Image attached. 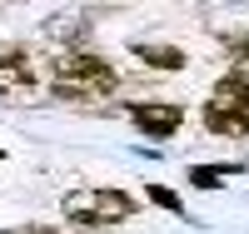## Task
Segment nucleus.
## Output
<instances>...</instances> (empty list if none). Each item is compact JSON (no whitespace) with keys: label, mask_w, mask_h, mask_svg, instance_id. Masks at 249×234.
I'll return each mask as SVG.
<instances>
[{"label":"nucleus","mask_w":249,"mask_h":234,"mask_svg":"<svg viewBox=\"0 0 249 234\" xmlns=\"http://www.w3.org/2000/svg\"><path fill=\"white\" fill-rule=\"evenodd\" d=\"M50 90L60 100H85V105H100V100H110L120 90V75L110 60H100V55H85V50H65L55 60V80H50Z\"/></svg>","instance_id":"nucleus-1"},{"label":"nucleus","mask_w":249,"mask_h":234,"mask_svg":"<svg viewBox=\"0 0 249 234\" xmlns=\"http://www.w3.org/2000/svg\"><path fill=\"white\" fill-rule=\"evenodd\" d=\"M150 199H155V204H164V209H170V215H184L179 195H175V189H164V184H150Z\"/></svg>","instance_id":"nucleus-7"},{"label":"nucleus","mask_w":249,"mask_h":234,"mask_svg":"<svg viewBox=\"0 0 249 234\" xmlns=\"http://www.w3.org/2000/svg\"><path fill=\"white\" fill-rule=\"evenodd\" d=\"M60 209H65V219L75 229H110L120 219H130L140 204L130 189H70Z\"/></svg>","instance_id":"nucleus-3"},{"label":"nucleus","mask_w":249,"mask_h":234,"mask_svg":"<svg viewBox=\"0 0 249 234\" xmlns=\"http://www.w3.org/2000/svg\"><path fill=\"white\" fill-rule=\"evenodd\" d=\"M0 234H60L55 224H20V229H0Z\"/></svg>","instance_id":"nucleus-9"},{"label":"nucleus","mask_w":249,"mask_h":234,"mask_svg":"<svg viewBox=\"0 0 249 234\" xmlns=\"http://www.w3.org/2000/svg\"><path fill=\"white\" fill-rule=\"evenodd\" d=\"M190 180H195L199 189H214V184H219L224 175H219V169H190Z\"/></svg>","instance_id":"nucleus-8"},{"label":"nucleus","mask_w":249,"mask_h":234,"mask_svg":"<svg viewBox=\"0 0 249 234\" xmlns=\"http://www.w3.org/2000/svg\"><path fill=\"white\" fill-rule=\"evenodd\" d=\"M0 164H5V155H0Z\"/></svg>","instance_id":"nucleus-10"},{"label":"nucleus","mask_w":249,"mask_h":234,"mask_svg":"<svg viewBox=\"0 0 249 234\" xmlns=\"http://www.w3.org/2000/svg\"><path fill=\"white\" fill-rule=\"evenodd\" d=\"M204 130L219 140L249 135V70H230L204 100Z\"/></svg>","instance_id":"nucleus-2"},{"label":"nucleus","mask_w":249,"mask_h":234,"mask_svg":"<svg viewBox=\"0 0 249 234\" xmlns=\"http://www.w3.org/2000/svg\"><path fill=\"white\" fill-rule=\"evenodd\" d=\"M135 55L144 60V65H160V70H184V50H175V45H155V40H144V45H135Z\"/></svg>","instance_id":"nucleus-6"},{"label":"nucleus","mask_w":249,"mask_h":234,"mask_svg":"<svg viewBox=\"0 0 249 234\" xmlns=\"http://www.w3.org/2000/svg\"><path fill=\"white\" fill-rule=\"evenodd\" d=\"M30 85H35L30 55L25 50H5V55H0V95H25Z\"/></svg>","instance_id":"nucleus-5"},{"label":"nucleus","mask_w":249,"mask_h":234,"mask_svg":"<svg viewBox=\"0 0 249 234\" xmlns=\"http://www.w3.org/2000/svg\"><path fill=\"white\" fill-rule=\"evenodd\" d=\"M124 115H130V125H135L140 135H150V140H175L179 125H184L179 105H160V100H135Z\"/></svg>","instance_id":"nucleus-4"}]
</instances>
